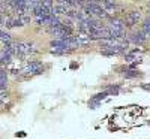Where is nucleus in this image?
I'll use <instances>...</instances> for the list:
<instances>
[{"label": "nucleus", "mask_w": 150, "mask_h": 139, "mask_svg": "<svg viewBox=\"0 0 150 139\" xmlns=\"http://www.w3.org/2000/svg\"><path fill=\"white\" fill-rule=\"evenodd\" d=\"M141 20V15H140V12H137V11H132V12H128L126 17H125V26H128V27H134L135 24H138V21Z\"/></svg>", "instance_id": "1"}, {"label": "nucleus", "mask_w": 150, "mask_h": 139, "mask_svg": "<svg viewBox=\"0 0 150 139\" xmlns=\"http://www.w3.org/2000/svg\"><path fill=\"white\" fill-rule=\"evenodd\" d=\"M126 36H128V41L132 42V44H135V45H143L146 42V39H147V36L143 33V30L141 32L131 33V34H126Z\"/></svg>", "instance_id": "2"}, {"label": "nucleus", "mask_w": 150, "mask_h": 139, "mask_svg": "<svg viewBox=\"0 0 150 139\" xmlns=\"http://www.w3.org/2000/svg\"><path fill=\"white\" fill-rule=\"evenodd\" d=\"M102 8L110 12V11H116L117 9V3H116V0H102Z\"/></svg>", "instance_id": "3"}, {"label": "nucleus", "mask_w": 150, "mask_h": 139, "mask_svg": "<svg viewBox=\"0 0 150 139\" xmlns=\"http://www.w3.org/2000/svg\"><path fill=\"white\" fill-rule=\"evenodd\" d=\"M125 77H126L128 79H132V78H137V77H140V73L138 70H134V69H129L125 72Z\"/></svg>", "instance_id": "4"}, {"label": "nucleus", "mask_w": 150, "mask_h": 139, "mask_svg": "<svg viewBox=\"0 0 150 139\" xmlns=\"http://www.w3.org/2000/svg\"><path fill=\"white\" fill-rule=\"evenodd\" d=\"M107 96H110V94H108V91H104V93H99V94H95V96H93L92 99H93V100H98V102H101V100H102V99H105Z\"/></svg>", "instance_id": "5"}, {"label": "nucleus", "mask_w": 150, "mask_h": 139, "mask_svg": "<svg viewBox=\"0 0 150 139\" xmlns=\"http://www.w3.org/2000/svg\"><path fill=\"white\" fill-rule=\"evenodd\" d=\"M119 90H120V88H119V85H116V87L112 85V87H110V88H108L107 91H108V94H110V96H111V94H114V96H116V94L119 93Z\"/></svg>", "instance_id": "6"}, {"label": "nucleus", "mask_w": 150, "mask_h": 139, "mask_svg": "<svg viewBox=\"0 0 150 139\" xmlns=\"http://www.w3.org/2000/svg\"><path fill=\"white\" fill-rule=\"evenodd\" d=\"M141 87L144 88V90H147V91H150V85H146V84H143Z\"/></svg>", "instance_id": "7"}]
</instances>
